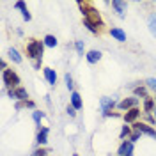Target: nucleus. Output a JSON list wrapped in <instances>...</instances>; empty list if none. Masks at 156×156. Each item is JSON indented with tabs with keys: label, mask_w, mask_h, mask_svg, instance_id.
<instances>
[{
	"label": "nucleus",
	"mask_w": 156,
	"mask_h": 156,
	"mask_svg": "<svg viewBox=\"0 0 156 156\" xmlns=\"http://www.w3.org/2000/svg\"><path fill=\"white\" fill-rule=\"evenodd\" d=\"M78 7H80V11H82V14H83V20H87V21H90V23L98 25L99 29L105 27L101 14L98 12V9L90 4V2H78Z\"/></svg>",
	"instance_id": "obj_1"
},
{
	"label": "nucleus",
	"mask_w": 156,
	"mask_h": 156,
	"mask_svg": "<svg viewBox=\"0 0 156 156\" xmlns=\"http://www.w3.org/2000/svg\"><path fill=\"white\" fill-rule=\"evenodd\" d=\"M44 43L39 41V39H30L29 44L25 46V51H27V57L30 60H43V55H44Z\"/></svg>",
	"instance_id": "obj_2"
},
{
	"label": "nucleus",
	"mask_w": 156,
	"mask_h": 156,
	"mask_svg": "<svg viewBox=\"0 0 156 156\" xmlns=\"http://www.w3.org/2000/svg\"><path fill=\"white\" fill-rule=\"evenodd\" d=\"M99 107H101V114L103 117H117L119 114L114 112V108H117V103H115V98H101V101H99Z\"/></svg>",
	"instance_id": "obj_3"
},
{
	"label": "nucleus",
	"mask_w": 156,
	"mask_h": 156,
	"mask_svg": "<svg viewBox=\"0 0 156 156\" xmlns=\"http://www.w3.org/2000/svg\"><path fill=\"white\" fill-rule=\"evenodd\" d=\"M2 82H4V85L7 87V90H9V89L20 87V83H21L20 76L12 71V69H5V71H2Z\"/></svg>",
	"instance_id": "obj_4"
},
{
	"label": "nucleus",
	"mask_w": 156,
	"mask_h": 156,
	"mask_svg": "<svg viewBox=\"0 0 156 156\" xmlns=\"http://www.w3.org/2000/svg\"><path fill=\"white\" fill-rule=\"evenodd\" d=\"M138 107V98H124V99H121L119 103H117V108L121 110V112H124L126 114L128 110H131V108H136Z\"/></svg>",
	"instance_id": "obj_5"
},
{
	"label": "nucleus",
	"mask_w": 156,
	"mask_h": 156,
	"mask_svg": "<svg viewBox=\"0 0 156 156\" xmlns=\"http://www.w3.org/2000/svg\"><path fill=\"white\" fill-rule=\"evenodd\" d=\"M131 128H133V131H140L142 135H149V136H153V138L156 140V129L153 126H149L147 122H138V121H136Z\"/></svg>",
	"instance_id": "obj_6"
},
{
	"label": "nucleus",
	"mask_w": 156,
	"mask_h": 156,
	"mask_svg": "<svg viewBox=\"0 0 156 156\" xmlns=\"http://www.w3.org/2000/svg\"><path fill=\"white\" fill-rule=\"evenodd\" d=\"M7 94H9V98L16 99V101H27L29 99V92H27V89L23 87V85H20L16 89H9Z\"/></svg>",
	"instance_id": "obj_7"
},
{
	"label": "nucleus",
	"mask_w": 156,
	"mask_h": 156,
	"mask_svg": "<svg viewBox=\"0 0 156 156\" xmlns=\"http://www.w3.org/2000/svg\"><path fill=\"white\" fill-rule=\"evenodd\" d=\"M133 149H135V146L131 140H122L117 149V156H133Z\"/></svg>",
	"instance_id": "obj_8"
},
{
	"label": "nucleus",
	"mask_w": 156,
	"mask_h": 156,
	"mask_svg": "<svg viewBox=\"0 0 156 156\" xmlns=\"http://www.w3.org/2000/svg\"><path fill=\"white\" fill-rule=\"evenodd\" d=\"M112 7L115 11V14L119 18H126V9H128V2H122V0H114L112 2Z\"/></svg>",
	"instance_id": "obj_9"
},
{
	"label": "nucleus",
	"mask_w": 156,
	"mask_h": 156,
	"mask_svg": "<svg viewBox=\"0 0 156 156\" xmlns=\"http://www.w3.org/2000/svg\"><path fill=\"white\" fill-rule=\"evenodd\" d=\"M138 117H140V108H131V110H128L126 114L122 115V119H124V122L126 124H135L136 121H138Z\"/></svg>",
	"instance_id": "obj_10"
},
{
	"label": "nucleus",
	"mask_w": 156,
	"mask_h": 156,
	"mask_svg": "<svg viewBox=\"0 0 156 156\" xmlns=\"http://www.w3.org/2000/svg\"><path fill=\"white\" fill-rule=\"evenodd\" d=\"M48 133H50V129H48V128H44V126L37 129L36 142H37V146H39V147H44V146H46V142H48Z\"/></svg>",
	"instance_id": "obj_11"
},
{
	"label": "nucleus",
	"mask_w": 156,
	"mask_h": 156,
	"mask_svg": "<svg viewBox=\"0 0 156 156\" xmlns=\"http://www.w3.org/2000/svg\"><path fill=\"white\" fill-rule=\"evenodd\" d=\"M43 75H44L46 82H48L51 87L57 83V73H55V69H51V68H43Z\"/></svg>",
	"instance_id": "obj_12"
},
{
	"label": "nucleus",
	"mask_w": 156,
	"mask_h": 156,
	"mask_svg": "<svg viewBox=\"0 0 156 156\" xmlns=\"http://www.w3.org/2000/svg\"><path fill=\"white\" fill-rule=\"evenodd\" d=\"M108 32H110V36L115 39V41H119V43H124V41H126V32L122 29H119V27H112Z\"/></svg>",
	"instance_id": "obj_13"
},
{
	"label": "nucleus",
	"mask_w": 156,
	"mask_h": 156,
	"mask_svg": "<svg viewBox=\"0 0 156 156\" xmlns=\"http://www.w3.org/2000/svg\"><path fill=\"white\" fill-rule=\"evenodd\" d=\"M101 51L99 50H89L87 53H85V58H87L89 64H96V62H99L101 60Z\"/></svg>",
	"instance_id": "obj_14"
},
{
	"label": "nucleus",
	"mask_w": 156,
	"mask_h": 156,
	"mask_svg": "<svg viewBox=\"0 0 156 156\" xmlns=\"http://www.w3.org/2000/svg\"><path fill=\"white\" fill-rule=\"evenodd\" d=\"M14 7L21 11V16H23V20H25V21H30V20H32V14L29 12V9H27V5H25V2H21V0H18V2H14Z\"/></svg>",
	"instance_id": "obj_15"
},
{
	"label": "nucleus",
	"mask_w": 156,
	"mask_h": 156,
	"mask_svg": "<svg viewBox=\"0 0 156 156\" xmlns=\"http://www.w3.org/2000/svg\"><path fill=\"white\" fill-rule=\"evenodd\" d=\"M69 101H71V107L75 108V110H80V108L83 107V101H82V96L78 94L76 90H73V92H71V98H69Z\"/></svg>",
	"instance_id": "obj_16"
},
{
	"label": "nucleus",
	"mask_w": 156,
	"mask_h": 156,
	"mask_svg": "<svg viewBox=\"0 0 156 156\" xmlns=\"http://www.w3.org/2000/svg\"><path fill=\"white\" fill-rule=\"evenodd\" d=\"M7 55H9V58L14 64H21L23 62V58H21V55H20V51L16 48H9L7 50Z\"/></svg>",
	"instance_id": "obj_17"
},
{
	"label": "nucleus",
	"mask_w": 156,
	"mask_h": 156,
	"mask_svg": "<svg viewBox=\"0 0 156 156\" xmlns=\"http://www.w3.org/2000/svg\"><path fill=\"white\" fill-rule=\"evenodd\" d=\"M43 43H44V46H48V48H55L58 44V41L55 36H51V34H46L44 37H43Z\"/></svg>",
	"instance_id": "obj_18"
},
{
	"label": "nucleus",
	"mask_w": 156,
	"mask_h": 156,
	"mask_svg": "<svg viewBox=\"0 0 156 156\" xmlns=\"http://www.w3.org/2000/svg\"><path fill=\"white\" fill-rule=\"evenodd\" d=\"M144 112L146 114H151V112H154V108H156V105H154V98H147V99H144Z\"/></svg>",
	"instance_id": "obj_19"
},
{
	"label": "nucleus",
	"mask_w": 156,
	"mask_h": 156,
	"mask_svg": "<svg viewBox=\"0 0 156 156\" xmlns=\"http://www.w3.org/2000/svg\"><path fill=\"white\" fill-rule=\"evenodd\" d=\"M16 110H21V108H32V110H36V103L32 101V99H27V101H18L16 105H14Z\"/></svg>",
	"instance_id": "obj_20"
},
{
	"label": "nucleus",
	"mask_w": 156,
	"mask_h": 156,
	"mask_svg": "<svg viewBox=\"0 0 156 156\" xmlns=\"http://www.w3.org/2000/svg\"><path fill=\"white\" fill-rule=\"evenodd\" d=\"M83 25H85V27H87V30L90 32V34H94V36H99V34H101V30H103V29H99L98 25H94V23L87 21V20H83Z\"/></svg>",
	"instance_id": "obj_21"
},
{
	"label": "nucleus",
	"mask_w": 156,
	"mask_h": 156,
	"mask_svg": "<svg viewBox=\"0 0 156 156\" xmlns=\"http://www.w3.org/2000/svg\"><path fill=\"white\" fill-rule=\"evenodd\" d=\"M133 94H135V98H144V99H147V87H144V85H136L135 89H133Z\"/></svg>",
	"instance_id": "obj_22"
},
{
	"label": "nucleus",
	"mask_w": 156,
	"mask_h": 156,
	"mask_svg": "<svg viewBox=\"0 0 156 156\" xmlns=\"http://www.w3.org/2000/svg\"><path fill=\"white\" fill-rule=\"evenodd\" d=\"M131 133H133V128L131 126H126V124H124V126L121 128V133H119V136H121V138H122V140H124V138H129V135H131Z\"/></svg>",
	"instance_id": "obj_23"
},
{
	"label": "nucleus",
	"mask_w": 156,
	"mask_h": 156,
	"mask_svg": "<svg viewBox=\"0 0 156 156\" xmlns=\"http://www.w3.org/2000/svg\"><path fill=\"white\" fill-rule=\"evenodd\" d=\"M43 117H44V114H43L41 110H34V112H32V119H34V122H36L39 128H41V121H43Z\"/></svg>",
	"instance_id": "obj_24"
},
{
	"label": "nucleus",
	"mask_w": 156,
	"mask_h": 156,
	"mask_svg": "<svg viewBox=\"0 0 156 156\" xmlns=\"http://www.w3.org/2000/svg\"><path fill=\"white\" fill-rule=\"evenodd\" d=\"M147 25H149L151 34L156 37V14H151V16H149V23H147Z\"/></svg>",
	"instance_id": "obj_25"
},
{
	"label": "nucleus",
	"mask_w": 156,
	"mask_h": 156,
	"mask_svg": "<svg viewBox=\"0 0 156 156\" xmlns=\"http://www.w3.org/2000/svg\"><path fill=\"white\" fill-rule=\"evenodd\" d=\"M48 154H50V149H46V147H37V149L32 151L30 156H48Z\"/></svg>",
	"instance_id": "obj_26"
},
{
	"label": "nucleus",
	"mask_w": 156,
	"mask_h": 156,
	"mask_svg": "<svg viewBox=\"0 0 156 156\" xmlns=\"http://www.w3.org/2000/svg\"><path fill=\"white\" fill-rule=\"evenodd\" d=\"M64 82H66V87H68L71 92H73V87H75V83H73V76H71L69 73H66V75H64Z\"/></svg>",
	"instance_id": "obj_27"
},
{
	"label": "nucleus",
	"mask_w": 156,
	"mask_h": 156,
	"mask_svg": "<svg viewBox=\"0 0 156 156\" xmlns=\"http://www.w3.org/2000/svg\"><path fill=\"white\" fill-rule=\"evenodd\" d=\"M146 87L147 89H151V90H154L156 92V78H153V76H149L146 80Z\"/></svg>",
	"instance_id": "obj_28"
},
{
	"label": "nucleus",
	"mask_w": 156,
	"mask_h": 156,
	"mask_svg": "<svg viewBox=\"0 0 156 156\" xmlns=\"http://www.w3.org/2000/svg\"><path fill=\"white\" fill-rule=\"evenodd\" d=\"M75 48H76L78 55H83V51H85V43H83V41H76V43H75Z\"/></svg>",
	"instance_id": "obj_29"
},
{
	"label": "nucleus",
	"mask_w": 156,
	"mask_h": 156,
	"mask_svg": "<svg viewBox=\"0 0 156 156\" xmlns=\"http://www.w3.org/2000/svg\"><path fill=\"white\" fill-rule=\"evenodd\" d=\"M140 138H142V133H140V131H133V133L129 135V138H128V140H131V142L135 144L136 140H140Z\"/></svg>",
	"instance_id": "obj_30"
},
{
	"label": "nucleus",
	"mask_w": 156,
	"mask_h": 156,
	"mask_svg": "<svg viewBox=\"0 0 156 156\" xmlns=\"http://www.w3.org/2000/svg\"><path fill=\"white\" fill-rule=\"evenodd\" d=\"M66 112H68L69 117H76V110L71 107V105H68V108H66Z\"/></svg>",
	"instance_id": "obj_31"
},
{
	"label": "nucleus",
	"mask_w": 156,
	"mask_h": 156,
	"mask_svg": "<svg viewBox=\"0 0 156 156\" xmlns=\"http://www.w3.org/2000/svg\"><path fill=\"white\" fill-rule=\"evenodd\" d=\"M32 68H34V69H41V60H36V62H32Z\"/></svg>",
	"instance_id": "obj_32"
},
{
	"label": "nucleus",
	"mask_w": 156,
	"mask_h": 156,
	"mask_svg": "<svg viewBox=\"0 0 156 156\" xmlns=\"http://www.w3.org/2000/svg\"><path fill=\"white\" fill-rule=\"evenodd\" d=\"M0 68H2V71H5L7 69V62L5 60H0Z\"/></svg>",
	"instance_id": "obj_33"
},
{
	"label": "nucleus",
	"mask_w": 156,
	"mask_h": 156,
	"mask_svg": "<svg viewBox=\"0 0 156 156\" xmlns=\"http://www.w3.org/2000/svg\"><path fill=\"white\" fill-rule=\"evenodd\" d=\"M154 121H156V108H154Z\"/></svg>",
	"instance_id": "obj_34"
},
{
	"label": "nucleus",
	"mask_w": 156,
	"mask_h": 156,
	"mask_svg": "<svg viewBox=\"0 0 156 156\" xmlns=\"http://www.w3.org/2000/svg\"><path fill=\"white\" fill-rule=\"evenodd\" d=\"M73 156H80V154H73Z\"/></svg>",
	"instance_id": "obj_35"
},
{
	"label": "nucleus",
	"mask_w": 156,
	"mask_h": 156,
	"mask_svg": "<svg viewBox=\"0 0 156 156\" xmlns=\"http://www.w3.org/2000/svg\"><path fill=\"white\" fill-rule=\"evenodd\" d=\"M154 101H156V96H154Z\"/></svg>",
	"instance_id": "obj_36"
}]
</instances>
